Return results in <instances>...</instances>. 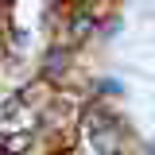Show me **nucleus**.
<instances>
[{
  "instance_id": "nucleus-2",
  "label": "nucleus",
  "mask_w": 155,
  "mask_h": 155,
  "mask_svg": "<svg viewBox=\"0 0 155 155\" xmlns=\"http://www.w3.org/2000/svg\"><path fill=\"white\" fill-rule=\"evenodd\" d=\"M31 151V136L27 132H8L4 136V155H27Z\"/></svg>"
},
{
  "instance_id": "nucleus-3",
  "label": "nucleus",
  "mask_w": 155,
  "mask_h": 155,
  "mask_svg": "<svg viewBox=\"0 0 155 155\" xmlns=\"http://www.w3.org/2000/svg\"><path fill=\"white\" fill-rule=\"evenodd\" d=\"M89 27H93V16L81 8V12L70 19V35H74V39H85V35H89Z\"/></svg>"
},
{
  "instance_id": "nucleus-1",
  "label": "nucleus",
  "mask_w": 155,
  "mask_h": 155,
  "mask_svg": "<svg viewBox=\"0 0 155 155\" xmlns=\"http://www.w3.org/2000/svg\"><path fill=\"white\" fill-rule=\"evenodd\" d=\"M78 136H81L85 155H120V124L105 105H93V109L81 113Z\"/></svg>"
}]
</instances>
